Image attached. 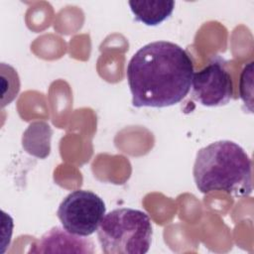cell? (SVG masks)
I'll list each match as a JSON object with an SVG mask.
<instances>
[{"mask_svg":"<svg viewBox=\"0 0 254 254\" xmlns=\"http://www.w3.org/2000/svg\"><path fill=\"white\" fill-rule=\"evenodd\" d=\"M190 55L169 41H155L130 59L126 77L135 107H168L190 92L193 75Z\"/></svg>","mask_w":254,"mask_h":254,"instance_id":"1","label":"cell"},{"mask_svg":"<svg viewBox=\"0 0 254 254\" xmlns=\"http://www.w3.org/2000/svg\"><path fill=\"white\" fill-rule=\"evenodd\" d=\"M202 193L222 190L236 196L252 193V160L237 143L220 140L199 149L192 169Z\"/></svg>","mask_w":254,"mask_h":254,"instance_id":"2","label":"cell"},{"mask_svg":"<svg viewBox=\"0 0 254 254\" xmlns=\"http://www.w3.org/2000/svg\"><path fill=\"white\" fill-rule=\"evenodd\" d=\"M152 236L149 215L129 207L116 208L105 214L97 229V238L105 254L147 253Z\"/></svg>","mask_w":254,"mask_h":254,"instance_id":"3","label":"cell"},{"mask_svg":"<svg viewBox=\"0 0 254 254\" xmlns=\"http://www.w3.org/2000/svg\"><path fill=\"white\" fill-rule=\"evenodd\" d=\"M105 211V203L99 195L91 190H76L62 200L57 215L64 229L85 237L97 231Z\"/></svg>","mask_w":254,"mask_h":254,"instance_id":"4","label":"cell"},{"mask_svg":"<svg viewBox=\"0 0 254 254\" xmlns=\"http://www.w3.org/2000/svg\"><path fill=\"white\" fill-rule=\"evenodd\" d=\"M232 94V78L222 59H213L199 71L193 73L191 96L201 105L208 107L225 105Z\"/></svg>","mask_w":254,"mask_h":254,"instance_id":"5","label":"cell"},{"mask_svg":"<svg viewBox=\"0 0 254 254\" xmlns=\"http://www.w3.org/2000/svg\"><path fill=\"white\" fill-rule=\"evenodd\" d=\"M93 243L83 238L69 233L65 229L55 226L47 231L36 243L31 247L30 252L33 253H93Z\"/></svg>","mask_w":254,"mask_h":254,"instance_id":"6","label":"cell"},{"mask_svg":"<svg viewBox=\"0 0 254 254\" xmlns=\"http://www.w3.org/2000/svg\"><path fill=\"white\" fill-rule=\"evenodd\" d=\"M130 9L136 21L147 26H157L169 18L175 8L173 0H131Z\"/></svg>","mask_w":254,"mask_h":254,"instance_id":"7","label":"cell"},{"mask_svg":"<svg viewBox=\"0 0 254 254\" xmlns=\"http://www.w3.org/2000/svg\"><path fill=\"white\" fill-rule=\"evenodd\" d=\"M53 130L45 122L30 124L23 134L22 144L24 149L31 155L45 159L51 151V138Z\"/></svg>","mask_w":254,"mask_h":254,"instance_id":"8","label":"cell"}]
</instances>
